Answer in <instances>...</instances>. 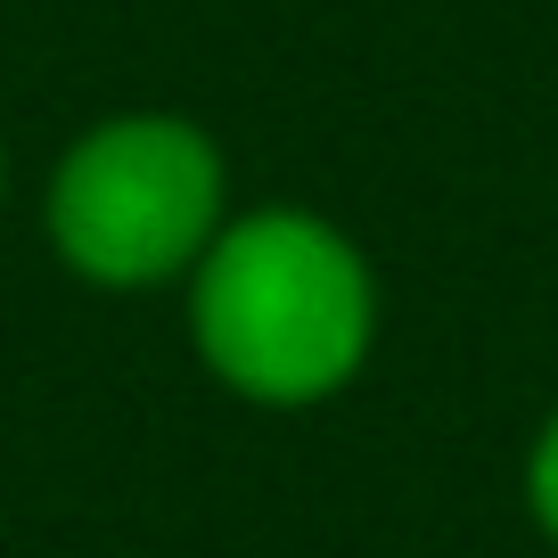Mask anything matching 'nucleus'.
I'll use <instances>...</instances> for the list:
<instances>
[{
    "label": "nucleus",
    "instance_id": "7ed1b4c3",
    "mask_svg": "<svg viewBox=\"0 0 558 558\" xmlns=\"http://www.w3.org/2000/svg\"><path fill=\"white\" fill-rule=\"evenodd\" d=\"M518 509H525V525L542 534V550H558V402L534 418V436H525V460H518Z\"/></svg>",
    "mask_w": 558,
    "mask_h": 558
},
{
    "label": "nucleus",
    "instance_id": "20e7f679",
    "mask_svg": "<svg viewBox=\"0 0 558 558\" xmlns=\"http://www.w3.org/2000/svg\"><path fill=\"white\" fill-rule=\"evenodd\" d=\"M0 206H9V132H0Z\"/></svg>",
    "mask_w": 558,
    "mask_h": 558
},
{
    "label": "nucleus",
    "instance_id": "f257e3e1",
    "mask_svg": "<svg viewBox=\"0 0 558 558\" xmlns=\"http://www.w3.org/2000/svg\"><path fill=\"white\" fill-rule=\"evenodd\" d=\"M190 353L246 411H320L353 395L386 329L369 246L304 197L230 206L181 279Z\"/></svg>",
    "mask_w": 558,
    "mask_h": 558
},
{
    "label": "nucleus",
    "instance_id": "f03ea898",
    "mask_svg": "<svg viewBox=\"0 0 558 558\" xmlns=\"http://www.w3.org/2000/svg\"><path fill=\"white\" fill-rule=\"evenodd\" d=\"M230 157L190 107H116L83 123L41 181L50 263L90 296H165L230 222Z\"/></svg>",
    "mask_w": 558,
    "mask_h": 558
}]
</instances>
